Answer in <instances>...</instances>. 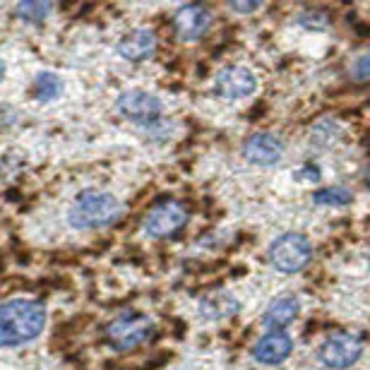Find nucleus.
Here are the masks:
<instances>
[{"instance_id": "obj_15", "label": "nucleus", "mask_w": 370, "mask_h": 370, "mask_svg": "<svg viewBox=\"0 0 370 370\" xmlns=\"http://www.w3.org/2000/svg\"><path fill=\"white\" fill-rule=\"evenodd\" d=\"M313 202L317 207H346V204L354 202V192L344 185L320 187L313 192Z\"/></svg>"}, {"instance_id": "obj_9", "label": "nucleus", "mask_w": 370, "mask_h": 370, "mask_svg": "<svg viewBox=\"0 0 370 370\" xmlns=\"http://www.w3.org/2000/svg\"><path fill=\"white\" fill-rule=\"evenodd\" d=\"M243 156L255 166H274L284 156V140L272 132H255L245 140Z\"/></svg>"}, {"instance_id": "obj_3", "label": "nucleus", "mask_w": 370, "mask_h": 370, "mask_svg": "<svg viewBox=\"0 0 370 370\" xmlns=\"http://www.w3.org/2000/svg\"><path fill=\"white\" fill-rule=\"evenodd\" d=\"M267 257L277 272L296 274L308 267V262L313 260V243L303 233H281L279 238L272 240Z\"/></svg>"}, {"instance_id": "obj_10", "label": "nucleus", "mask_w": 370, "mask_h": 370, "mask_svg": "<svg viewBox=\"0 0 370 370\" xmlns=\"http://www.w3.org/2000/svg\"><path fill=\"white\" fill-rule=\"evenodd\" d=\"M211 13L204 5H183L173 17L175 37L180 41H197L209 32Z\"/></svg>"}, {"instance_id": "obj_18", "label": "nucleus", "mask_w": 370, "mask_h": 370, "mask_svg": "<svg viewBox=\"0 0 370 370\" xmlns=\"http://www.w3.org/2000/svg\"><path fill=\"white\" fill-rule=\"evenodd\" d=\"M298 25L308 27V29H325L327 27V17L322 13H303L298 17Z\"/></svg>"}, {"instance_id": "obj_21", "label": "nucleus", "mask_w": 370, "mask_h": 370, "mask_svg": "<svg viewBox=\"0 0 370 370\" xmlns=\"http://www.w3.org/2000/svg\"><path fill=\"white\" fill-rule=\"evenodd\" d=\"M5 70H8V68H5V61H3V58H0V80L5 78Z\"/></svg>"}, {"instance_id": "obj_4", "label": "nucleus", "mask_w": 370, "mask_h": 370, "mask_svg": "<svg viewBox=\"0 0 370 370\" xmlns=\"http://www.w3.org/2000/svg\"><path fill=\"white\" fill-rule=\"evenodd\" d=\"M152 334H154V322L142 313H132V310L106 325V339L118 351H130L135 346L144 344Z\"/></svg>"}, {"instance_id": "obj_5", "label": "nucleus", "mask_w": 370, "mask_h": 370, "mask_svg": "<svg viewBox=\"0 0 370 370\" xmlns=\"http://www.w3.org/2000/svg\"><path fill=\"white\" fill-rule=\"evenodd\" d=\"M190 221V211L178 199H161L144 216V233L149 238H171Z\"/></svg>"}, {"instance_id": "obj_17", "label": "nucleus", "mask_w": 370, "mask_h": 370, "mask_svg": "<svg viewBox=\"0 0 370 370\" xmlns=\"http://www.w3.org/2000/svg\"><path fill=\"white\" fill-rule=\"evenodd\" d=\"M53 5L51 3H34V0H27V3H20L15 8V15L20 17L27 25H41L46 17L51 15Z\"/></svg>"}, {"instance_id": "obj_14", "label": "nucleus", "mask_w": 370, "mask_h": 370, "mask_svg": "<svg viewBox=\"0 0 370 370\" xmlns=\"http://www.w3.org/2000/svg\"><path fill=\"white\" fill-rule=\"evenodd\" d=\"M240 303L228 293H216V296H209L199 303V315L204 320H224V317L238 313Z\"/></svg>"}, {"instance_id": "obj_7", "label": "nucleus", "mask_w": 370, "mask_h": 370, "mask_svg": "<svg viewBox=\"0 0 370 370\" xmlns=\"http://www.w3.org/2000/svg\"><path fill=\"white\" fill-rule=\"evenodd\" d=\"M317 356H320L322 366L332 370H346L356 366L358 358L363 356V339L354 332H337L322 342Z\"/></svg>"}, {"instance_id": "obj_11", "label": "nucleus", "mask_w": 370, "mask_h": 370, "mask_svg": "<svg viewBox=\"0 0 370 370\" xmlns=\"http://www.w3.org/2000/svg\"><path fill=\"white\" fill-rule=\"evenodd\" d=\"M293 351V339L286 332H267L252 346V358L262 366H279Z\"/></svg>"}, {"instance_id": "obj_2", "label": "nucleus", "mask_w": 370, "mask_h": 370, "mask_svg": "<svg viewBox=\"0 0 370 370\" xmlns=\"http://www.w3.org/2000/svg\"><path fill=\"white\" fill-rule=\"evenodd\" d=\"M125 207L121 199L104 190H85L75 197L68 211V221L73 228H106L113 226L123 216Z\"/></svg>"}, {"instance_id": "obj_19", "label": "nucleus", "mask_w": 370, "mask_h": 370, "mask_svg": "<svg viewBox=\"0 0 370 370\" xmlns=\"http://www.w3.org/2000/svg\"><path fill=\"white\" fill-rule=\"evenodd\" d=\"M260 8H262V3H255V0H250V3H238V0L228 3V10H231V13H240V15H250Z\"/></svg>"}, {"instance_id": "obj_8", "label": "nucleus", "mask_w": 370, "mask_h": 370, "mask_svg": "<svg viewBox=\"0 0 370 370\" xmlns=\"http://www.w3.org/2000/svg\"><path fill=\"white\" fill-rule=\"evenodd\" d=\"M257 90V78L250 68L245 66H226L216 73L214 78V94L226 101L250 97Z\"/></svg>"}, {"instance_id": "obj_16", "label": "nucleus", "mask_w": 370, "mask_h": 370, "mask_svg": "<svg viewBox=\"0 0 370 370\" xmlns=\"http://www.w3.org/2000/svg\"><path fill=\"white\" fill-rule=\"evenodd\" d=\"M63 82L56 73H39L34 80V94L39 101H53L56 97H61Z\"/></svg>"}, {"instance_id": "obj_20", "label": "nucleus", "mask_w": 370, "mask_h": 370, "mask_svg": "<svg viewBox=\"0 0 370 370\" xmlns=\"http://www.w3.org/2000/svg\"><path fill=\"white\" fill-rule=\"evenodd\" d=\"M351 73L358 82H366L368 80V56H358V61L351 66Z\"/></svg>"}, {"instance_id": "obj_12", "label": "nucleus", "mask_w": 370, "mask_h": 370, "mask_svg": "<svg viewBox=\"0 0 370 370\" xmlns=\"http://www.w3.org/2000/svg\"><path fill=\"white\" fill-rule=\"evenodd\" d=\"M156 46L159 41L152 29H135V32L125 34V37L118 41L116 51H118V56L125 58V61L140 63V61H147L149 56H154Z\"/></svg>"}, {"instance_id": "obj_1", "label": "nucleus", "mask_w": 370, "mask_h": 370, "mask_svg": "<svg viewBox=\"0 0 370 370\" xmlns=\"http://www.w3.org/2000/svg\"><path fill=\"white\" fill-rule=\"evenodd\" d=\"M46 320V305L37 298H13L0 303V349L34 342L44 332Z\"/></svg>"}, {"instance_id": "obj_13", "label": "nucleus", "mask_w": 370, "mask_h": 370, "mask_svg": "<svg viewBox=\"0 0 370 370\" xmlns=\"http://www.w3.org/2000/svg\"><path fill=\"white\" fill-rule=\"evenodd\" d=\"M298 313H301V301L291 293H284V296H277L267 305L262 315V325L269 332H284V327H289L298 317Z\"/></svg>"}, {"instance_id": "obj_6", "label": "nucleus", "mask_w": 370, "mask_h": 370, "mask_svg": "<svg viewBox=\"0 0 370 370\" xmlns=\"http://www.w3.org/2000/svg\"><path fill=\"white\" fill-rule=\"evenodd\" d=\"M116 111L123 118L140 123V125H154L164 116L161 99L144 90H128L116 99Z\"/></svg>"}]
</instances>
